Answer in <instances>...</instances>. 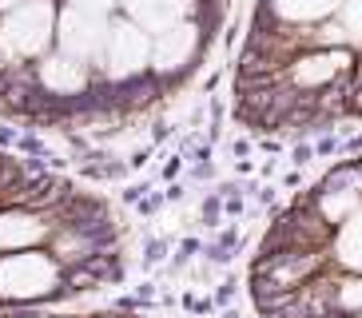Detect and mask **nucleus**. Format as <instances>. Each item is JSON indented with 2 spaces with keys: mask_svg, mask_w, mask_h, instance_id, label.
<instances>
[{
  "mask_svg": "<svg viewBox=\"0 0 362 318\" xmlns=\"http://www.w3.org/2000/svg\"><path fill=\"white\" fill-rule=\"evenodd\" d=\"M227 0H0V116L33 127L128 119L195 72Z\"/></svg>",
  "mask_w": 362,
  "mask_h": 318,
  "instance_id": "nucleus-1",
  "label": "nucleus"
},
{
  "mask_svg": "<svg viewBox=\"0 0 362 318\" xmlns=\"http://www.w3.org/2000/svg\"><path fill=\"white\" fill-rule=\"evenodd\" d=\"M235 116L275 136L362 119V0H259Z\"/></svg>",
  "mask_w": 362,
  "mask_h": 318,
  "instance_id": "nucleus-2",
  "label": "nucleus"
},
{
  "mask_svg": "<svg viewBox=\"0 0 362 318\" xmlns=\"http://www.w3.org/2000/svg\"><path fill=\"white\" fill-rule=\"evenodd\" d=\"M128 271V231L92 187L0 148V310L84 302Z\"/></svg>",
  "mask_w": 362,
  "mask_h": 318,
  "instance_id": "nucleus-3",
  "label": "nucleus"
},
{
  "mask_svg": "<svg viewBox=\"0 0 362 318\" xmlns=\"http://www.w3.org/2000/svg\"><path fill=\"white\" fill-rule=\"evenodd\" d=\"M247 290L263 318H362V155L334 163L275 215Z\"/></svg>",
  "mask_w": 362,
  "mask_h": 318,
  "instance_id": "nucleus-4",
  "label": "nucleus"
},
{
  "mask_svg": "<svg viewBox=\"0 0 362 318\" xmlns=\"http://www.w3.org/2000/svg\"><path fill=\"white\" fill-rule=\"evenodd\" d=\"M0 318H144L136 310L116 307H76V302H44V307H8Z\"/></svg>",
  "mask_w": 362,
  "mask_h": 318,
  "instance_id": "nucleus-5",
  "label": "nucleus"
}]
</instances>
